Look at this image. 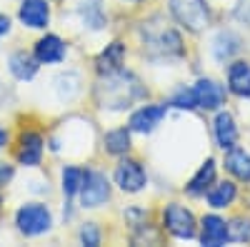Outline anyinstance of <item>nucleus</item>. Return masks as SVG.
Listing matches in <instances>:
<instances>
[{
  "instance_id": "obj_1",
  "label": "nucleus",
  "mask_w": 250,
  "mask_h": 247,
  "mask_svg": "<svg viewBox=\"0 0 250 247\" xmlns=\"http://www.w3.org/2000/svg\"><path fill=\"white\" fill-rule=\"evenodd\" d=\"M145 95V88L133 73H125L123 68L108 75H100V82L95 85V100L105 110H125L135 100Z\"/></svg>"
},
{
  "instance_id": "obj_2",
  "label": "nucleus",
  "mask_w": 250,
  "mask_h": 247,
  "mask_svg": "<svg viewBox=\"0 0 250 247\" xmlns=\"http://www.w3.org/2000/svg\"><path fill=\"white\" fill-rule=\"evenodd\" d=\"M15 222H18V230L23 235H43V232L50 230L53 217H50L45 205L30 202V205H23V208L18 210Z\"/></svg>"
},
{
  "instance_id": "obj_3",
  "label": "nucleus",
  "mask_w": 250,
  "mask_h": 247,
  "mask_svg": "<svg viewBox=\"0 0 250 247\" xmlns=\"http://www.w3.org/2000/svg\"><path fill=\"white\" fill-rule=\"evenodd\" d=\"M175 20L190 33H200L208 25V8L203 0H170Z\"/></svg>"
},
{
  "instance_id": "obj_4",
  "label": "nucleus",
  "mask_w": 250,
  "mask_h": 247,
  "mask_svg": "<svg viewBox=\"0 0 250 247\" xmlns=\"http://www.w3.org/2000/svg\"><path fill=\"white\" fill-rule=\"evenodd\" d=\"M110 197V185L108 177L100 175V172H85L80 185V202L83 208H98Z\"/></svg>"
},
{
  "instance_id": "obj_5",
  "label": "nucleus",
  "mask_w": 250,
  "mask_h": 247,
  "mask_svg": "<svg viewBox=\"0 0 250 247\" xmlns=\"http://www.w3.org/2000/svg\"><path fill=\"white\" fill-rule=\"evenodd\" d=\"M165 228L180 240H190L195 235V217L190 215V210L180 208V205H168V210H165Z\"/></svg>"
},
{
  "instance_id": "obj_6",
  "label": "nucleus",
  "mask_w": 250,
  "mask_h": 247,
  "mask_svg": "<svg viewBox=\"0 0 250 247\" xmlns=\"http://www.w3.org/2000/svg\"><path fill=\"white\" fill-rule=\"evenodd\" d=\"M115 182L125 192H138V190H143V185H145V170L135 160H123L118 165V170H115Z\"/></svg>"
},
{
  "instance_id": "obj_7",
  "label": "nucleus",
  "mask_w": 250,
  "mask_h": 247,
  "mask_svg": "<svg viewBox=\"0 0 250 247\" xmlns=\"http://www.w3.org/2000/svg\"><path fill=\"white\" fill-rule=\"evenodd\" d=\"M193 93H195L198 108H205V110L220 108L223 100H225V90H223V85H218L215 80H198Z\"/></svg>"
},
{
  "instance_id": "obj_8",
  "label": "nucleus",
  "mask_w": 250,
  "mask_h": 247,
  "mask_svg": "<svg viewBox=\"0 0 250 247\" xmlns=\"http://www.w3.org/2000/svg\"><path fill=\"white\" fill-rule=\"evenodd\" d=\"M20 20L28 25V28H45L48 20H50V8L45 0H23L20 5Z\"/></svg>"
},
{
  "instance_id": "obj_9",
  "label": "nucleus",
  "mask_w": 250,
  "mask_h": 247,
  "mask_svg": "<svg viewBox=\"0 0 250 247\" xmlns=\"http://www.w3.org/2000/svg\"><path fill=\"white\" fill-rule=\"evenodd\" d=\"M163 117H165V105H145V108L133 113L130 130H135V133H150L155 125H160Z\"/></svg>"
},
{
  "instance_id": "obj_10",
  "label": "nucleus",
  "mask_w": 250,
  "mask_h": 247,
  "mask_svg": "<svg viewBox=\"0 0 250 247\" xmlns=\"http://www.w3.org/2000/svg\"><path fill=\"white\" fill-rule=\"evenodd\" d=\"M35 57L38 63H60L65 57V45L58 35H45L35 43Z\"/></svg>"
},
{
  "instance_id": "obj_11",
  "label": "nucleus",
  "mask_w": 250,
  "mask_h": 247,
  "mask_svg": "<svg viewBox=\"0 0 250 247\" xmlns=\"http://www.w3.org/2000/svg\"><path fill=\"white\" fill-rule=\"evenodd\" d=\"M43 155V137L38 133H23L18 145V160L23 165H38Z\"/></svg>"
},
{
  "instance_id": "obj_12",
  "label": "nucleus",
  "mask_w": 250,
  "mask_h": 247,
  "mask_svg": "<svg viewBox=\"0 0 250 247\" xmlns=\"http://www.w3.org/2000/svg\"><path fill=\"white\" fill-rule=\"evenodd\" d=\"M200 240L208 247L223 245L228 240V225H225V220H220L218 215H208L203 220V235H200Z\"/></svg>"
},
{
  "instance_id": "obj_13",
  "label": "nucleus",
  "mask_w": 250,
  "mask_h": 247,
  "mask_svg": "<svg viewBox=\"0 0 250 247\" xmlns=\"http://www.w3.org/2000/svg\"><path fill=\"white\" fill-rule=\"evenodd\" d=\"M215 140H218V145H220L223 150L235 148V142H238V128H235L233 115L220 113V115L215 117Z\"/></svg>"
},
{
  "instance_id": "obj_14",
  "label": "nucleus",
  "mask_w": 250,
  "mask_h": 247,
  "mask_svg": "<svg viewBox=\"0 0 250 247\" xmlns=\"http://www.w3.org/2000/svg\"><path fill=\"white\" fill-rule=\"evenodd\" d=\"M123 57H125V45L123 43H110L105 50L98 55V73L108 75L123 68Z\"/></svg>"
},
{
  "instance_id": "obj_15",
  "label": "nucleus",
  "mask_w": 250,
  "mask_h": 247,
  "mask_svg": "<svg viewBox=\"0 0 250 247\" xmlns=\"http://www.w3.org/2000/svg\"><path fill=\"white\" fill-rule=\"evenodd\" d=\"M228 85L240 97L250 95V65L248 63H233L228 70Z\"/></svg>"
},
{
  "instance_id": "obj_16",
  "label": "nucleus",
  "mask_w": 250,
  "mask_h": 247,
  "mask_svg": "<svg viewBox=\"0 0 250 247\" xmlns=\"http://www.w3.org/2000/svg\"><path fill=\"white\" fill-rule=\"evenodd\" d=\"M225 168L230 170L238 180H248L250 182V155L245 150H235L230 148L225 155Z\"/></svg>"
},
{
  "instance_id": "obj_17",
  "label": "nucleus",
  "mask_w": 250,
  "mask_h": 247,
  "mask_svg": "<svg viewBox=\"0 0 250 247\" xmlns=\"http://www.w3.org/2000/svg\"><path fill=\"white\" fill-rule=\"evenodd\" d=\"M38 70V57H30L28 53H15L10 55V73L18 80H30Z\"/></svg>"
},
{
  "instance_id": "obj_18",
  "label": "nucleus",
  "mask_w": 250,
  "mask_h": 247,
  "mask_svg": "<svg viewBox=\"0 0 250 247\" xmlns=\"http://www.w3.org/2000/svg\"><path fill=\"white\" fill-rule=\"evenodd\" d=\"M213 177H215V162H213V160H208L203 168L198 170V175L190 180V185H188V195H193V197L203 195L208 188H210Z\"/></svg>"
},
{
  "instance_id": "obj_19",
  "label": "nucleus",
  "mask_w": 250,
  "mask_h": 247,
  "mask_svg": "<svg viewBox=\"0 0 250 247\" xmlns=\"http://www.w3.org/2000/svg\"><path fill=\"white\" fill-rule=\"evenodd\" d=\"M105 150L110 155H125L130 150V133L125 128H118V130H110L105 135Z\"/></svg>"
},
{
  "instance_id": "obj_20",
  "label": "nucleus",
  "mask_w": 250,
  "mask_h": 247,
  "mask_svg": "<svg viewBox=\"0 0 250 247\" xmlns=\"http://www.w3.org/2000/svg\"><path fill=\"white\" fill-rule=\"evenodd\" d=\"M235 195H238V190H235L233 182H220L208 192V202H210L213 208H228V205L235 200Z\"/></svg>"
},
{
  "instance_id": "obj_21",
  "label": "nucleus",
  "mask_w": 250,
  "mask_h": 247,
  "mask_svg": "<svg viewBox=\"0 0 250 247\" xmlns=\"http://www.w3.org/2000/svg\"><path fill=\"white\" fill-rule=\"evenodd\" d=\"M228 240L250 242V217H235L228 222Z\"/></svg>"
},
{
  "instance_id": "obj_22",
  "label": "nucleus",
  "mask_w": 250,
  "mask_h": 247,
  "mask_svg": "<svg viewBox=\"0 0 250 247\" xmlns=\"http://www.w3.org/2000/svg\"><path fill=\"white\" fill-rule=\"evenodd\" d=\"M83 177H85V172L78 170V168H65V170H62V190H65V195L80 192Z\"/></svg>"
},
{
  "instance_id": "obj_23",
  "label": "nucleus",
  "mask_w": 250,
  "mask_h": 247,
  "mask_svg": "<svg viewBox=\"0 0 250 247\" xmlns=\"http://www.w3.org/2000/svg\"><path fill=\"white\" fill-rule=\"evenodd\" d=\"M170 105L183 108V110H193V108H198V102H195V93H193V90H178V93H175V97L170 100Z\"/></svg>"
},
{
  "instance_id": "obj_24",
  "label": "nucleus",
  "mask_w": 250,
  "mask_h": 247,
  "mask_svg": "<svg viewBox=\"0 0 250 247\" xmlns=\"http://www.w3.org/2000/svg\"><path fill=\"white\" fill-rule=\"evenodd\" d=\"M80 240H83V245H90V247L100 245V232H98V228L93 222H88L85 228L80 230Z\"/></svg>"
},
{
  "instance_id": "obj_25",
  "label": "nucleus",
  "mask_w": 250,
  "mask_h": 247,
  "mask_svg": "<svg viewBox=\"0 0 250 247\" xmlns=\"http://www.w3.org/2000/svg\"><path fill=\"white\" fill-rule=\"evenodd\" d=\"M10 177H13V168H10V165H5V162H0V188L8 185Z\"/></svg>"
},
{
  "instance_id": "obj_26",
  "label": "nucleus",
  "mask_w": 250,
  "mask_h": 247,
  "mask_svg": "<svg viewBox=\"0 0 250 247\" xmlns=\"http://www.w3.org/2000/svg\"><path fill=\"white\" fill-rule=\"evenodd\" d=\"M8 30H10V20L5 15H0V35H5Z\"/></svg>"
},
{
  "instance_id": "obj_27",
  "label": "nucleus",
  "mask_w": 250,
  "mask_h": 247,
  "mask_svg": "<svg viewBox=\"0 0 250 247\" xmlns=\"http://www.w3.org/2000/svg\"><path fill=\"white\" fill-rule=\"evenodd\" d=\"M5 140H8V135H5V130L0 128V150H3V145H5Z\"/></svg>"
}]
</instances>
